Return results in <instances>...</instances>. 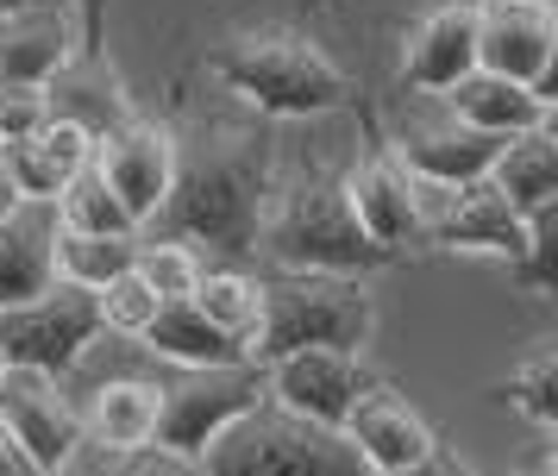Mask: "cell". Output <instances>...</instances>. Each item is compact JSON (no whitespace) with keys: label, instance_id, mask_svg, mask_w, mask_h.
I'll use <instances>...</instances> for the list:
<instances>
[{"label":"cell","instance_id":"13","mask_svg":"<svg viewBox=\"0 0 558 476\" xmlns=\"http://www.w3.org/2000/svg\"><path fill=\"white\" fill-rule=\"evenodd\" d=\"M339 432H345V446L357 451V464H364L371 476L414 471V464H427L433 451H439L427 414H421V407H408V395H396L389 382H377L371 395L357 401Z\"/></svg>","mask_w":558,"mask_h":476},{"label":"cell","instance_id":"8","mask_svg":"<svg viewBox=\"0 0 558 476\" xmlns=\"http://www.w3.org/2000/svg\"><path fill=\"white\" fill-rule=\"evenodd\" d=\"M371 389H377V376L352 351H289V357H277L264 370V395L277 401L282 414H295L307 426H327V432H339L345 414Z\"/></svg>","mask_w":558,"mask_h":476},{"label":"cell","instance_id":"11","mask_svg":"<svg viewBox=\"0 0 558 476\" xmlns=\"http://www.w3.org/2000/svg\"><path fill=\"white\" fill-rule=\"evenodd\" d=\"M95 175L107 182V195L132 213V225H145L163 213L170 182H177V132L151 120H126L107 138H95Z\"/></svg>","mask_w":558,"mask_h":476},{"label":"cell","instance_id":"31","mask_svg":"<svg viewBox=\"0 0 558 476\" xmlns=\"http://www.w3.org/2000/svg\"><path fill=\"white\" fill-rule=\"evenodd\" d=\"M396 476H483V471L458 464V457H446V451H433L427 464H414V471H396Z\"/></svg>","mask_w":558,"mask_h":476},{"label":"cell","instance_id":"14","mask_svg":"<svg viewBox=\"0 0 558 476\" xmlns=\"http://www.w3.org/2000/svg\"><path fill=\"white\" fill-rule=\"evenodd\" d=\"M539 232H553V220L527 225L489 182H477V188H458V200L446 207V220L427 232V245L433 251H464V257H496V264L514 270V264L533 251Z\"/></svg>","mask_w":558,"mask_h":476},{"label":"cell","instance_id":"6","mask_svg":"<svg viewBox=\"0 0 558 476\" xmlns=\"http://www.w3.org/2000/svg\"><path fill=\"white\" fill-rule=\"evenodd\" d=\"M95 339H101V301L70 282H51L45 295L20 301V307H0V364L7 370H38L63 382L95 351Z\"/></svg>","mask_w":558,"mask_h":476},{"label":"cell","instance_id":"22","mask_svg":"<svg viewBox=\"0 0 558 476\" xmlns=\"http://www.w3.org/2000/svg\"><path fill=\"white\" fill-rule=\"evenodd\" d=\"M138 345L163 357V364H182V370H227V364H245L239 339H227L220 326H207L189 301H170L157 307V320L138 332Z\"/></svg>","mask_w":558,"mask_h":476},{"label":"cell","instance_id":"17","mask_svg":"<svg viewBox=\"0 0 558 476\" xmlns=\"http://www.w3.org/2000/svg\"><path fill=\"white\" fill-rule=\"evenodd\" d=\"M57 200H20L0 220V307H20L57 282Z\"/></svg>","mask_w":558,"mask_h":476},{"label":"cell","instance_id":"15","mask_svg":"<svg viewBox=\"0 0 558 476\" xmlns=\"http://www.w3.org/2000/svg\"><path fill=\"white\" fill-rule=\"evenodd\" d=\"M477 70V0H446L439 13L408 32L402 45V82L421 95H446Z\"/></svg>","mask_w":558,"mask_h":476},{"label":"cell","instance_id":"9","mask_svg":"<svg viewBox=\"0 0 558 476\" xmlns=\"http://www.w3.org/2000/svg\"><path fill=\"white\" fill-rule=\"evenodd\" d=\"M0 432L26 451L45 476H63L82 457V414L57 376L7 370L0 376Z\"/></svg>","mask_w":558,"mask_h":476},{"label":"cell","instance_id":"10","mask_svg":"<svg viewBox=\"0 0 558 476\" xmlns=\"http://www.w3.org/2000/svg\"><path fill=\"white\" fill-rule=\"evenodd\" d=\"M558 57V13L539 0H477V70L546 95ZM553 100V95H546Z\"/></svg>","mask_w":558,"mask_h":476},{"label":"cell","instance_id":"26","mask_svg":"<svg viewBox=\"0 0 558 476\" xmlns=\"http://www.w3.org/2000/svg\"><path fill=\"white\" fill-rule=\"evenodd\" d=\"M189 307H195L207 326H220L227 339H239V351H245V339H252V326H257V276H245V270H207L202 289L189 295Z\"/></svg>","mask_w":558,"mask_h":476},{"label":"cell","instance_id":"32","mask_svg":"<svg viewBox=\"0 0 558 476\" xmlns=\"http://www.w3.org/2000/svg\"><path fill=\"white\" fill-rule=\"evenodd\" d=\"M0 476H45V471H38L26 451H20L13 439H7V432H0Z\"/></svg>","mask_w":558,"mask_h":476},{"label":"cell","instance_id":"12","mask_svg":"<svg viewBox=\"0 0 558 476\" xmlns=\"http://www.w3.org/2000/svg\"><path fill=\"white\" fill-rule=\"evenodd\" d=\"M345 200H352L357 232L383 251V264L427 245V225L414 213V182H408V170L389 157V145L371 150V157L345 175Z\"/></svg>","mask_w":558,"mask_h":476},{"label":"cell","instance_id":"4","mask_svg":"<svg viewBox=\"0 0 558 476\" xmlns=\"http://www.w3.org/2000/svg\"><path fill=\"white\" fill-rule=\"evenodd\" d=\"M257 251L282 276H364L383 264V251L352 220L345 182H332L320 170L295 175L270 195L264 225H257Z\"/></svg>","mask_w":558,"mask_h":476},{"label":"cell","instance_id":"28","mask_svg":"<svg viewBox=\"0 0 558 476\" xmlns=\"http://www.w3.org/2000/svg\"><path fill=\"white\" fill-rule=\"evenodd\" d=\"M95 301H101V332H120V339H138V332L157 320V307H163V301H157L132 270L113 276V282H107Z\"/></svg>","mask_w":558,"mask_h":476},{"label":"cell","instance_id":"27","mask_svg":"<svg viewBox=\"0 0 558 476\" xmlns=\"http://www.w3.org/2000/svg\"><path fill=\"white\" fill-rule=\"evenodd\" d=\"M132 276L170 307V301H189L195 289H202L207 264L189 245H177V239H138V245H132Z\"/></svg>","mask_w":558,"mask_h":476},{"label":"cell","instance_id":"33","mask_svg":"<svg viewBox=\"0 0 558 476\" xmlns=\"http://www.w3.org/2000/svg\"><path fill=\"white\" fill-rule=\"evenodd\" d=\"M63 476H113V457H101V451L82 446V457H76V464H70Z\"/></svg>","mask_w":558,"mask_h":476},{"label":"cell","instance_id":"1","mask_svg":"<svg viewBox=\"0 0 558 476\" xmlns=\"http://www.w3.org/2000/svg\"><path fill=\"white\" fill-rule=\"evenodd\" d=\"M277 195V157L270 138L252 125H214L195 150L177 145V182L157 213L151 239H177V245H207L227 257H252L264 207Z\"/></svg>","mask_w":558,"mask_h":476},{"label":"cell","instance_id":"36","mask_svg":"<svg viewBox=\"0 0 558 476\" xmlns=\"http://www.w3.org/2000/svg\"><path fill=\"white\" fill-rule=\"evenodd\" d=\"M539 7H553V0H539Z\"/></svg>","mask_w":558,"mask_h":476},{"label":"cell","instance_id":"16","mask_svg":"<svg viewBox=\"0 0 558 476\" xmlns=\"http://www.w3.org/2000/svg\"><path fill=\"white\" fill-rule=\"evenodd\" d=\"M76 45L82 32L70 20V7L0 20V88H51L76 63Z\"/></svg>","mask_w":558,"mask_h":476},{"label":"cell","instance_id":"2","mask_svg":"<svg viewBox=\"0 0 558 476\" xmlns=\"http://www.w3.org/2000/svg\"><path fill=\"white\" fill-rule=\"evenodd\" d=\"M377 332V295L364 276H257V326L245 364L270 370L289 351H352L364 357Z\"/></svg>","mask_w":558,"mask_h":476},{"label":"cell","instance_id":"38","mask_svg":"<svg viewBox=\"0 0 558 476\" xmlns=\"http://www.w3.org/2000/svg\"><path fill=\"white\" fill-rule=\"evenodd\" d=\"M533 476H546V471H533Z\"/></svg>","mask_w":558,"mask_h":476},{"label":"cell","instance_id":"34","mask_svg":"<svg viewBox=\"0 0 558 476\" xmlns=\"http://www.w3.org/2000/svg\"><path fill=\"white\" fill-rule=\"evenodd\" d=\"M45 7H70V0H0V20H20V13H45Z\"/></svg>","mask_w":558,"mask_h":476},{"label":"cell","instance_id":"3","mask_svg":"<svg viewBox=\"0 0 558 476\" xmlns=\"http://www.w3.org/2000/svg\"><path fill=\"white\" fill-rule=\"evenodd\" d=\"M207 70L220 75L227 95H239L264 120H320V113L352 107V75L307 32H282V25L227 38Z\"/></svg>","mask_w":558,"mask_h":476},{"label":"cell","instance_id":"5","mask_svg":"<svg viewBox=\"0 0 558 476\" xmlns=\"http://www.w3.org/2000/svg\"><path fill=\"white\" fill-rule=\"evenodd\" d=\"M202 476H371V471L357 464L345 432L307 426L295 414H282L277 401H264L207 446Z\"/></svg>","mask_w":558,"mask_h":476},{"label":"cell","instance_id":"35","mask_svg":"<svg viewBox=\"0 0 558 476\" xmlns=\"http://www.w3.org/2000/svg\"><path fill=\"white\" fill-rule=\"evenodd\" d=\"M13 207H20V188H13V175L0 170V220H7V213H13Z\"/></svg>","mask_w":558,"mask_h":476},{"label":"cell","instance_id":"23","mask_svg":"<svg viewBox=\"0 0 558 476\" xmlns=\"http://www.w3.org/2000/svg\"><path fill=\"white\" fill-rule=\"evenodd\" d=\"M496 401H508L527 426L553 432V426H558V345H553V339H546V345H533L527 357L496 382Z\"/></svg>","mask_w":558,"mask_h":476},{"label":"cell","instance_id":"21","mask_svg":"<svg viewBox=\"0 0 558 476\" xmlns=\"http://www.w3.org/2000/svg\"><path fill=\"white\" fill-rule=\"evenodd\" d=\"M483 182H489L527 225L553 220V207H558V145H553V132H521V138H508V145L496 150V163H489Z\"/></svg>","mask_w":558,"mask_h":476},{"label":"cell","instance_id":"7","mask_svg":"<svg viewBox=\"0 0 558 476\" xmlns=\"http://www.w3.org/2000/svg\"><path fill=\"white\" fill-rule=\"evenodd\" d=\"M264 370L252 364H227V370H182L177 382H157V432L151 446L195 457L202 464L207 446L239 426L252 407H264Z\"/></svg>","mask_w":558,"mask_h":476},{"label":"cell","instance_id":"18","mask_svg":"<svg viewBox=\"0 0 558 476\" xmlns=\"http://www.w3.org/2000/svg\"><path fill=\"white\" fill-rule=\"evenodd\" d=\"M446 120L471 125V132H483V138H496V145H508V138H521V132H553L558 113L546 95H533V88H514V82H502V75H483L471 70L458 88H446Z\"/></svg>","mask_w":558,"mask_h":476},{"label":"cell","instance_id":"29","mask_svg":"<svg viewBox=\"0 0 558 476\" xmlns=\"http://www.w3.org/2000/svg\"><path fill=\"white\" fill-rule=\"evenodd\" d=\"M45 120H51L45 88H0V145H20L32 132H45Z\"/></svg>","mask_w":558,"mask_h":476},{"label":"cell","instance_id":"37","mask_svg":"<svg viewBox=\"0 0 558 476\" xmlns=\"http://www.w3.org/2000/svg\"><path fill=\"white\" fill-rule=\"evenodd\" d=\"M0 376H7V364H0Z\"/></svg>","mask_w":558,"mask_h":476},{"label":"cell","instance_id":"24","mask_svg":"<svg viewBox=\"0 0 558 476\" xmlns=\"http://www.w3.org/2000/svg\"><path fill=\"white\" fill-rule=\"evenodd\" d=\"M132 245H138V239H88V232H57V282L101 295L113 276L132 270Z\"/></svg>","mask_w":558,"mask_h":476},{"label":"cell","instance_id":"30","mask_svg":"<svg viewBox=\"0 0 558 476\" xmlns=\"http://www.w3.org/2000/svg\"><path fill=\"white\" fill-rule=\"evenodd\" d=\"M113 476H202V464L177 457V451H163V446H145V451H132V457H113Z\"/></svg>","mask_w":558,"mask_h":476},{"label":"cell","instance_id":"20","mask_svg":"<svg viewBox=\"0 0 558 476\" xmlns=\"http://www.w3.org/2000/svg\"><path fill=\"white\" fill-rule=\"evenodd\" d=\"M157 432V382L145 376H113L88 395V414H82V446L101 451V457H132L145 451Z\"/></svg>","mask_w":558,"mask_h":476},{"label":"cell","instance_id":"19","mask_svg":"<svg viewBox=\"0 0 558 476\" xmlns=\"http://www.w3.org/2000/svg\"><path fill=\"white\" fill-rule=\"evenodd\" d=\"M496 138H483V132H471V125L458 120H439V125H414V132H402L396 145H389V157L402 163L414 182H439V188H477L483 175H489V163H496Z\"/></svg>","mask_w":558,"mask_h":476},{"label":"cell","instance_id":"25","mask_svg":"<svg viewBox=\"0 0 558 476\" xmlns=\"http://www.w3.org/2000/svg\"><path fill=\"white\" fill-rule=\"evenodd\" d=\"M57 220H63V232H88V239H138L132 213L107 195V182L95 175V163L57 195Z\"/></svg>","mask_w":558,"mask_h":476}]
</instances>
